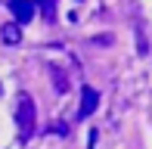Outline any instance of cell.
<instances>
[{"label":"cell","instance_id":"cell-1","mask_svg":"<svg viewBox=\"0 0 152 149\" xmlns=\"http://www.w3.org/2000/svg\"><path fill=\"white\" fill-rule=\"evenodd\" d=\"M16 124H19V137L28 140L37 127V109H34V99L28 93H19L16 99Z\"/></svg>","mask_w":152,"mask_h":149},{"label":"cell","instance_id":"cell-2","mask_svg":"<svg viewBox=\"0 0 152 149\" xmlns=\"http://www.w3.org/2000/svg\"><path fill=\"white\" fill-rule=\"evenodd\" d=\"M10 3V9H12V16H16V25H25V22H31L34 19V0H6Z\"/></svg>","mask_w":152,"mask_h":149},{"label":"cell","instance_id":"cell-3","mask_svg":"<svg viewBox=\"0 0 152 149\" xmlns=\"http://www.w3.org/2000/svg\"><path fill=\"white\" fill-rule=\"evenodd\" d=\"M96 106H99V93H96L93 87H84V90H81L78 118H87V115H93V112H96Z\"/></svg>","mask_w":152,"mask_h":149},{"label":"cell","instance_id":"cell-4","mask_svg":"<svg viewBox=\"0 0 152 149\" xmlns=\"http://www.w3.org/2000/svg\"><path fill=\"white\" fill-rule=\"evenodd\" d=\"M34 6L40 9L44 22H56V0H34Z\"/></svg>","mask_w":152,"mask_h":149},{"label":"cell","instance_id":"cell-5","mask_svg":"<svg viewBox=\"0 0 152 149\" xmlns=\"http://www.w3.org/2000/svg\"><path fill=\"white\" fill-rule=\"evenodd\" d=\"M50 74H53V87H56L59 93H65L68 90V74L59 69V65H50Z\"/></svg>","mask_w":152,"mask_h":149},{"label":"cell","instance_id":"cell-6","mask_svg":"<svg viewBox=\"0 0 152 149\" xmlns=\"http://www.w3.org/2000/svg\"><path fill=\"white\" fill-rule=\"evenodd\" d=\"M0 37H3L6 44H19V40H22V28H19L16 22H10V25H3V31H0Z\"/></svg>","mask_w":152,"mask_h":149},{"label":"cell","instance_id":"cell-7","mask_svg":"<svg viewBox=\"0 0 152 149\" xmlns=\"http://www.w3.org/2000/svg\"><path fill=\"white\" fill-rule=\"evenodd\" d=\"M50 134H68L65 121H53V124H50Z\"/></svg>","mask_w":152,"mask_h":149},{"label":"cell","instance_id":"cell-8","mask_svg":"<svg viewBox=\"0 0 152 149\" xmlns=\"http://www.w3.org/2000/svg\"><path fill=\"white\" fill-rule=\"evenodd\" d=\"M90 149H96V131L90 134Z\"/></svg>","mask_w":152,"mask_h":149},{"label":"cell","instance_id":"cell-9","mask_svg":"<svg viewBox=\"0 0 152 149\" xmlns=\"http://www.w3.org/2000/svg\"><path fill=\"white\" fill-rule=\"evenodd\" d=\"M0 93H3V87H0Z\"/></svg>","mask_w":152,"mask_h":149}]
</instances>
